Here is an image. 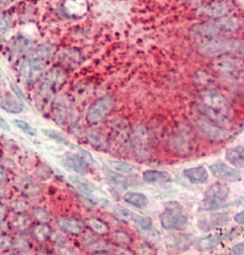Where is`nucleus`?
<instances>
[{
    "label": "nucleus",
    "mask_w": 244,
    "mask_h": 255,
    "mask_svg": "<svg viewBox=\"0 0 244 255\" xmlns=\"http://www.w3.org/2000/svg\"><path fill=\"white\" fill-rule=\"evenodd\" d=\"M213 176L215 178L225 182H236L242 178V172L240 169L234 168L225 163H215L210 166Z\"/></svg>",
    "instance_id": "0eeeda50"
},
{
    "label": "nucleus",
    "mask_w": 244,
    "mask_h": 255,
    "mask_svg": "<svg viewBox=\"0 0 244 255\" xmlns=\"http://www.w3.org/2000/svg\"><path fill=\"white\" fill-rule=\"evenodd\" d=\"M86 224L91 230H93L97 234L104 235V234H107L109 232L108 225L100 219L90 218L86 221Z\"/></svg>",
    "instance_id": "412c9836"
},
{
    "label": "nucleus",
    "mask_w": 244,
    "mask_h": 255,
    "mask_svg": "<svg viewBox=\"0 0 244 255\" xmlns=\"http://www.w3.org/2000/svg\"><path fill=\"white\" fill-rule=\"evenodd\" d=\"M134 222L143 231H151L153 230V223L150 218L141 217L135 214Z\"/></svg>",
    "instance_id": "393cba45"
},
{
    "label": "nucleus",
    "mask_w": 244,
    "mask_h": 255,
    "mask_svg": "<svg viewBox=\"0 0 244 255\" xmlns=\"http://www.w3.org/2000/svg\"><path fill=\"white\" fill-rule=\"evenodd\" d=\"M46 56L38 54L30 58L22 66L21 74L28 82H34L38 79L45 68Z\"/></svg>",
    "instance_id": "39448f33"
},
{
    "label": "nucleus",
    "mask_w": 244,
    "mask_h": 255,
    "mask_svg": "<svg viewBox=\"0 0 244 255\" xmlns=\"http://www.w3.org/2000/svg\"><path fill=\"white\" fill-rule=\"evenodd\" d=\"M0 107L11 114H20L22 112L23 104L16 97L7 94L0 97Z\"/></svg>",
    "instance_id": "2eb2a0df"
},
{
    "label": "nucleus",
    "mask_w": 244,
    "mask_h": 255,
    "mask_svg": "<svg viewBox=\"0 0 244 255\" xmlns=\"http://www.w3.org/2000/svg\"><path fill=\"white\" fill-rule=\"evenodd\" d=\"M12 244H13V242L10 239V237L6 236V235L0 236V249H9L12 246Z\"/></svg>",
    "instance_id": "7c9ffc66"
},
{
    "label": "nucleus",
    "mask_w": 244,
    "mask_h": 255,
    "mask_svg": "<svg viewBox=\"0 0 244 255\" xmlns=\"http://www.w3.org/2000/svg\"><path fill=\"white\" fill-rule=\"evenodd\" d=\"M35 217L40 223H49L51 221L50 214L43 209H37L35 211Z\"/></svg>",
    "instance_id": "c756f323"
},
{
    "label": "nucleus",
    "mask_w": 244,
    "mask_h": 255,
    "mask_svg": "<svg viewBox=\"0 0 244 255\" xmlns=\"http://www.w3.org/2000/svg\"><path fill=\"white\" fill-rule=\"evenodd\" d=\"M63 162L68 168L80 175H85L89 170L88 163L80 155L70 154L65 157Z\"/></svg>",
    "instance_id": "9d476101"
},
{
    "label": "nucleus",
    "mask_w": 244,
    "mask_h": 255,
    "mask_svg": "<svg viewBox=\"0 0 244 255\" xmlns=\"http://www.w3.org/2000/svg\"><path fill=\"white\" fill-rule=\"evenodd\" d=\"M0 128L4 129V130H9V126L7 124V121L5 119H3L2 117H0Z\"/></svg>",
    "instance_id": "e433bc0d"
},
{
    "label": "nucleus",
    "mask_w": 244,
    "mask_h": 255,
    "mask_svg": "<svg viewBox=\"0 0 244 255\" xmlns=\"http://www.w3.org/2000/svg\"><path fill=\"white\" fill-rule=\"evenodd\" d=\"M234 221H235L238 224H240V225H244V211H241V212H239L237 214H235V216H234Z\"/></svg>",
    "instance_id": "72a5a7b5"
},
{
    "label": "nucleus",
    "mask_w": 244,
    "mask_h": 255,
    "mask_svg": "<svg viewBox=\"0 0 244 255\" xmlns=\"http://www.w3.org/2000/svg\"><path fill=\"white\" fill-rule=\"evenodd\" d=\"M198 127L207 136L211 137L212 139L223 138L225 134H226L223 128H219V126L211 121L207 122L206 120H199L198 122Z\"/></svg>",
    "instance_id": "f8f14e48"
},
{
    "label": "nucleus",
    "mask_w": 244,
    "mask_h": 255,
    "mask_svg": "<svg viewBox=\"0 0 244 255\" xmlns=\"http://www.w3.org/2000/svg\"><path fill=\"white\" fill-rule=\"evenodd\" d=\"M143 180L148 184H164L170 182L172 178L167 171L149 169L143 173Z\"/></svg>",
    "instance_id": "9b49d317"
},
{
    "label": "nucleus",
    "mask_w": 244,
    "mask_h": 255,
    "mask_svg": "<svg viewBox=\"0 0 244 255\" xmlns=\"http://www.w3.org/2000/svg\"><path fill=\"white\" fill-rule=\"evenodd\" d=\"M57 223L62 230L71 234L78 235V234H81L84 230V224L82 223L80 221L74 220V219L60 218L58 219Z\"/></svg>",
    "instance_id": "4468645a"
},
{
    "label": "nucleus",
    "mask_w": 244,
    "mask_h": 255,
    "mask_svg": "<svg viewBox=\"0 0 244 255\" xmlns=\"http://www.w3.org/2000/svg\"><path fill=\"white\" fill-rule=\"evenodd\" d=\"M6 179V173L3 170V168L0 167V183H2Z\"/></svg>",
    "instance_id": "4c0bfd02"
},
{
    "label": "nucleus",
    "mask_w": 244,
    "mask_h": 255,
    "mask_svg": "<svg viewBox=\"0 0 244 255\" xmlns=\"http://www.w3.org/2000/svg\"><path fill=\"white\" fill-rule=\"evenodd\" d=\"M216 69L222 72L225 75H236V73H239L241 70V67L239 66L237 62H234L232 60H225L220 61L215 65Z\"/></svg>",
    "instance_id": "6ab92c4d"
},
{
    "label": "nucleus",
    "mask_w": 244,
    "mask_h": 255,
    "mask_svg": "<svg viewBox=\"0 0 244 255\" xmlns=\"http://www.w3.org/2000/svg\"><path fill=\"white\" fill-rule=\"evenodd\" d=\"M115 134H116V140L122 144L126 141V138H128L129 133L127 128L122 127V123L116 124V128L115 129Z\"/></svg>",
    "instance_id": "a878e982"
},
{
    "label": "nucleus",
    "mask_w": 244,
    "mask_h": 255,
    "mask_svg": "<svg viewBox=\"0 0 244 255\" xmlns=\"http://www.w3.org/2000/svg\"><path fill=\"white\" fill-rule=\"evenodd\" d=\"M113 108V100L110 96H103L91 104L86 113V119L90 124H97L104 120Z\"/></svg>",
    "instance_id": "20e7f679"
},
{
    "label": "nucleus",
    "mask_w": 244,
    "mask_h": 255,
    "mask_svg": "<svg viewBox=\"0 0 244 255\" xmlns=\"http://www.w3.org/2000/svg\"><path fill=\"white\" fill-rule=\"evenodd\" d=\"M230 255H244V243H238L237 245H235L231 252Z\"/></svg>",
    "instance_id": "2f4dec72"
},
{
    "label": "nucleus",
    "mask_w": 244,
    "mask_h": 255,
    "mask_svg": "<svg viewBox=\"0 0 244 255\" xmlns=\"http://www.w3.org/2000/svg\"><path fill=\"white\" fill-rule=\"evenodd\" d=\"M160 223L166 230H177L186 225L187 217L179 203L169 202L166 204V209L161 213Z\"/></svg>",
    "instance_id": "f03ea898"
},
{
    "label": "nucleus",
    "mask_w": 244,
    "mask_h": 255,
    "mask_svg": "<svg viewBox=\"0 0 244 255\" xmlns=\"http://www.w3.org/2000/svg\"><path fill=\"white\" fill-rule=\"evenodd\" d=\"M131 143L135 153L141 158L149 153V140L147 131L144 128H137L131 135Z\"/></svg>",
    "instance_id": "6e6552de"
},
{
    "label": "nucleus",
    "mask_w": 244,
    "mask_h": 255,
    "mask_svg": "<svg viewBox=\"0 0 244 255\" xmlns=\"http://www.w3.org/2000/svg\"><path fill=\"white\" fill-rule=\"evenodd\" d=\"M7 20L5 19H0V34H4L7 30Z\"/></svg>",
    "instance_id": "f704fd0d"
},
{
    "label": "nucleus",
    "mask_w": 244,
    "mask_h": 255,
    "mask_svg": "<svg viewBox=\"0 0 244 255\" xmlns=\"http://www.w3.org/2000/svg\"><path fill=\"white\" fill-rule=\"evenodd\" d=\"M114 214L116 215L117 219L125 223L134 221V217H135V214L132 211L120 205H116L114 207Z\"/></svg>",
    "instance_id": "5701e85b"
},
{
    "label": "nucleus",
    "mask_w": 244,
    "mask_h": 255,
    "mask_svg": "<svg viewBox=\"0 0 244 255\" xmlns=\"http://www.w3.org/2000/svg\"><path fill=\"white\" fill-rule=\"evenodd\" d=\"M124 201L133 205L137 209H145L148 205V198L146 195L138 192H127L124 195Z\"/></svg>",
    "instance_id": "f3484780"
},
{
    "label": "nucleus",
    "mask_w": 244,
    "mask_h": 255,
    "mask_svg": "<svg viewBox=\"0 0 244 255\" xmlns=\"http://www.w3.org/2000/svg\"><path fill=\"white\" fill-rule=\"evenodd\" d=\"M116 239L118 243H124V244L129 242L128 236H127L125 233H122V232L116 233Z\"/></svg>",
    "instance_id": "473e14b6"
},
{
    "label": "nucleus",
    "mask_w": 244,
    "mask_h": 255,
    "mask_svg": "<svg viewBox=\"0 0 244 255\" xmlns=\"http://www.w3.org/2000/svg\"><path fill=\"white\" fill-rule=\"evenodd\" d=\"M42 133L47 135L48 137H50V138H52V139H54V140L58 141L60 143H62V144H64V145H67V146H70L71 144H70V142L69 141H67V139L65 138L63 135H61V134L58 133L57 131H54V130H49V129H43L42 130Z\"/></svg>",
    "instance_id": "bb28decb"
},
{
    "label": "nucleus",
    "mask_w": 244,
    "mask_h": 255,
    "mask_svg": "<svg viewBox=\"0 0 244 255\" xmlns=\"http://www.w3.org/2000/svg\"><path fill=\"white\" fill-rule=\"evenodd\" d=\"M69 180L72 185L77 189L79 191L85 196V198H88L92 203L94 204H104L106 202L105 198H101L97 195V190L95 187L91 184L89 181L83 179L78 176H71Z\"/></svg>",
    "instance_id": "423d86ee"
},
{
    "label": "nucleus",
    "mask_w": 244,
    "mask_h": 255,
    "mask_svg": "<svg viewBox=\"0 0 244 255\" xmlns=\"http://www.w3.org/2000/svg\"><path fill=\"white\" fill-rule=\"evenodd\" d=\"M231 5L224 0H214L207 4L201 13L208 18H219L231 11Z\"/></svg>",
    "instance_id": "1a4fd4ad"
},
{
    "label": "nucleus",
    "mask_w": 244,
    "mask_h": 255,
    "mask_svg": "<svg viewBox=\"0 0 244 255\" xmlns=\"http://www.w3.org/2000/svg\"><path fill=\"white\" fill-rule=\"evenodd\" d=\"M11 1H13V0H11Z\"/></svg>",
    "instance_id": "ea45409f"
},
{
    "label": "nucleus",
    "mask_w": 244,
    "mask_h": 255,
    "mask_svg": "<svg viewBox=\"0 0 244 255\" xmlns=\"http://www.w3.org/2000/svg\"><path fill=\"white\" fill-rule=\"evenodd\" d=\"M184 176L193 184H203L209 179V173L203 166H195L184 170Z\"/></svg>",
    "instance_id": "ddd939ff"
},
{
    "label": "nucleus",
    "mask_w": 244,
    "mask_h": 255,
    "mask_svg": "<svg viewBox=\"0 0 244 255\" xmlns=\"http://www.w3.org/2000/svg\"><path fill=\"white\" fill-rule=\"evenodd\" d=\"M107 163L113 169H115L117 172L128 174L135 170V166L127 162L119 161V160H107Z\"/></svg>",
    "instance_id": "4be33fe9"
},
{
    "label": "nucleus",
    "mask_w": 244,
    "mask_h": 255,
    "mask_svg": "<svg viewBox=\"0 0 244 255\" xmlns=\"http://www.w3.org/2000/svg\"><path fill=\"white\" fill-rule=\"evenodd\" d=\"M230 192V189L224 184L217 183L211 186L207 190L205 198L201 202V209L214 211L221 208L229 197Z\"/></svg>",
    "instance_id": "7ed1b4c3"
},
{
    "label": "nucleus",
    "mask_w": 244,
    "mask_h": 255,
    "mask_svg": "<svg viewBox=\"0 0 244 255\" xmlns=\"http://www.w3.org/2000/svg\"><path fill=\"white\" fill-rule=\"evenodd\" d=\"M35 235L39 241H45L52 235V230L48 226H38L35 229Z\"/></svg>",
    "instance_id": "cd10ccee"
},
{
    "label": "nucleus",
    "mask_w": 244,
    "mask_h": 255,
    "mask_svg": "<svg viewBox=\"0 0 244 255\" xmlns=\"http://www.w3.org/2000/svg\"><path fill=\"white\" fill-rule=\"evenodd\" d=\"M226 159L237 168H244V149L242 146L232 147L226 151Z\"/></svg>",
    "instance_id": "dca6fc26"
},
{
    "label": "nucleus",
    "mask_w": 244,
    "mask_h": 255,
    "mask_svg": "<svg viewBox=\"0 0 244 255\" xmlns=\"http://www.w3.org/2000/svg\"><path fill=\"white\" fill-rule=\"evenodd\" d=\"M11 87H12V90H13L14 92L18 95V97L20 98V100H24V96H23L22 93H20V89L18 88V86L11 84Z\"/></svg>",
    "instance_id": "c9c22d12"
},
{
    "label": "nucleus",
    "mask_w": 244,
    "mask_h": 255,
    "mask_svg": "<svg viewBox=\"0 0 244 255\" xmlns=\"http://www.w3.org/2000/svg\"><path fill=\"white\" fill-rule=\"evenodd\" d=\"M95 254H96V255H99V254H104V255H105V254H109V253H108V252H106V251H104V252L97 251V252H95Z\"/></svg>",
    "instance_id": "58836bf2"
},
{
    "label": "nucleus",
    "mask_w": 244,
    "mask_h": 255,
    "mask_svg": "<svg viewBox=\"0 0 244 255\" xmlns=\"http://www.w3.org/2000/svg\"><path fill=\"white\" fill-rule=\"evenodd\" d=\"M107 178L109 179L110 184L116 189L118 191H123L128 188V182L124 177L118 173L108 171Z\"/></svg>",
    "instance_id": "aec40b11"
},
{
    "label": "nucleus",
    "mask_w": 244,
    "mask_h": 255,
    "mask_svg": "<svg viewBox=\"0 0 244 255\" xmlns=\"http://www.w3.org/2000/svg\"><path fill=\"white\" fill-rule=\"evenodd\" d=\"M14 124L20 129H21L22 131H24L25 133H27V134H30V135H34V134H36L35 129L31 128L27 122L22 121V120H15Z\"/></svg>",
    "instance_id": "c85d7f7f"
},
{
    "label": "nucleus",
    "mask_w": 244,
    "mask_h": 255,
    "mask_svg": "<svg viewBox=\"0 0 244 255\" xmlns=\"http://www.w3.org/2000/svg\"><path fill=\"white\" fill-rule=\"evenodd\" d=\"M218 243V238L217 236L207 237L202 239L201 241H199V244H198V248L201 251H207V250H212L217 245Z\"/></svg>",
    "instance_id": "b1692460"
},
{
    "label": "nucleus",
    "mask_w": 244,
    "mask_h": 255,
    "mask_svg": "<svg viewBox=\"0 0 244 255\" xmlns=\"http://www.w3.org/2000/svg\"><path fill=\"white\" fill-rule=\"evenodd\" d=\"M88 139L93 147L99 150H104L108 147V141L106 139L105 134L99 129L90 131L88 134Z\"/></svg>",
    "instance_id": "a211bd4d"
},
{
    "label": "nucleus",
    "mask_w": 244,
    "mask_h": 255,
    "mask_svg": "<svg viewBox=\"0 0 244 255\" xmlns=\"http://www.w3.org/2000/svg\"><path fill=\"white\" fill-rule=\"evenodd\" d=\"M197 104L208 120L221 128L229 126L233 119L230 102L218 93L212 91L200 93L197 98Z\"/></svg>",
    "instance_id": "f257e3e1"
}]
</instances>
